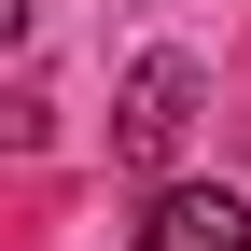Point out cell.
<instances>
[{"mask_svg": "<svg viewBox=\"0 0 251 251\" xmlns=\"http://www.w3.org/2000/svg\"><path fill=\"white\" fill-rule=\"evenodd\" d=\"M196 112H209V70H196L181 42H153L140 70H126V98H112V153H126L140 181H168L181 140H196Z\"/></svg>", "mask_w": 251, "mask_h": 251, "instance_id": "obj_1", "label": "cell"}, {"mask_svg": "<svg viewBox=\"0 0 251 251\" xmlns=\"http://www.w3.org/2000/svg\"><path fill=\"white\" fill-rule=\"evenodd\" d=\"M126 251H251V196L237 181H153V209H140Z\"/></svg>", "mask_w": 251, "mask_h": 251, "instance_id": "obj_2", "label": "cell"}]
</instances>
